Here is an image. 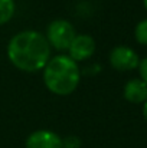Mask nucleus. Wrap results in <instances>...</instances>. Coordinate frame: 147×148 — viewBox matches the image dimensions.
<instances>
[{"label":"nucleus","mask_w":147,"mask_h":148,"mask_svg":"<svg viewBox=\"0 0 147 148\" xmlns=\"http://www.w3.org/2000/svg\"><path fill=\"white\" fill-rule=\"evenodd\" d=\"M134 36H136V40L140 45H146L147 46V19L137 23L136 30H134Z\"/></svg>","instance_id":"nucleus-9"},{"label":"nucleus","mask_w":147,"mask_h":148,"mask_svg":"<svg viewBox=\"0 0 147 148\" xmlns=\"http://www.w3.org/2000/svg\"><path fill=\"white\" fill-rule=\"evenodd\" d=\"M124 98L131 103H144L147 101V85L141 79H130L124 86Z\"/></svg>","instance_id":"nucleus-7"},{"label":"nucleus","mask_w":147,"mask_h":148,"mask_svg":"<svg viewBox=\"0 0 147 148\" xmlns=\"http://www.w3.org/2000/svg\"><path fill=\"white\" fill-rule=\"evenodd\" d=\"M81 79L79 66L68 55H56L50 58L43 68V82L55 95L72 94Z\"/></svg>","instance_id":"nucleus-2"},{"label":"nucleus","mask_w":147,"mask_h":148,"mask_svg":"<svg viewBox=\"0 0 147 148\" xmlns=\"http://www.w3.org/2000/svg\"><path fill=\"white\" fill-rule=\"evenodd\" d=\"M7 58L17 69L36 72L43 69L50 59V46L41 32L23 30L9 40Z\"/></svg>","instance_id":"nucleus-1"},{"label":"nucleus","mask_w":147,"mask_h":148,"mask_svg":"<svg viewBox=\"0 0 147 148\" xmlns=\"http://www.w3.org/2000/svg\"><path fill=\"white\" fill-rule=\"evenodd\" d=\"M143 116H144V119L147 121V101L144 102V105H143Z\"/></svg>","instance_id":"nucleus-12"},{"label":"nucleus","mask_w":147,"mask_h":148,"mask_svg":"<svg viewBox=\"0 0 147 148\" xmlns=\"http://www.w3.org/2000/svg\"><path fill=\"white\" fill-rule=\"evenodd\" d=\"M139 72H140V79L147 85V58H144L143 60H140L139 63Z\"/></svg>","instance_id":"nucleus-11"},{"label":"nucleus","mask_w":147,"mask_h":148,"mask_svg":"<svg viewBox=\"0 0 147 148\" xmlns=\"http://www.w3.org/2000/svg\"><path fill=\"white\" fill-rule=\"evenodd\" d=\"M14 14L13 0H0V25L7 23Z\"/></svg>","instance_id":"nucleus-8"},{"label":"nucleus","mask_w":147,"mask_h":148,"mask_svg":"<svg viewBox=\"0 0 147 148\" xmlns=\"http://www.w3.org/2000/svg\"><path fill=\"white\" fill-rule=\"evenodd\" d=\"M143 4H144V7H146V10H147V0H143Z\"/></svg>","instance_id":"nucleus-13"},{"label":"nucleus","mask_w":147,"mask_h":148,"mask_svg":"<svg viewBox=\"0 0 147 148\" xmlns=\"http://www.w3.org/2000/svg\"><path fill=\"white\" fill-rule=\"evenodd\" d=\"M62 148H81V140L75 135H68L62 138Z\"/></svg>","instance_id":"nucleus-10"},{"label":"nucleus","mask_w":147,"mask_h":148,"mask_svg":"<svg viewBox=\"0 0 147 148\" xmlns=\"http://www.w3.org/2000/svg\"><path fill=\"white\" fill-rule=\"evenodd\" d=\"M94 52H95V40L90 35H77L68 48V56L78 63L79 60L91 58Z\"/></svg>","instance_id":"nucleus-5"},{"label":"nucleus","mask_w":147,"mask_h":148,"mask_svg":"<svg viewBox=\"0 0 147 148\" xmlns=\"http://www.w3.org/2000/svg\"><path fill=\"white\" fill-rule=\"evenodd\" d=\"M75 36L77 33L72 23L63 19H56L50 22L46 27V35H45L49 46L55 48L56 50L68 49Z\"/></svg>","instance_id":"nucleus-3"},{"label":"nucleus","mask_w":147,"mask_h":148,"mask_svg":"<svg viewBox=\"0 0 147 148\" xmlns=\"http://www.w3.org/2000/svg\"><path fill=\"white\" fill-rule=\"evenodd\" d=\"M26 148H62V138L49 131V130H38L32 132L25 143Z\"/></svg>","instance_id":"nucleus-6"},{"label":"nucleus","mask_w":147,"mask_h":148,"mask_svg":"<svg viewBox=\"0 0 147 148\" xmlns=\"http://www.w3.org/2000/svg\"><path fill=\"white\" fill-rule=\"evenodd\" d=\"M139 55L128 46H115L110 52V65L120 72L133 71L139 68Z\"/></svg>","instance_id":"nucleus-4"}]
</instances>
